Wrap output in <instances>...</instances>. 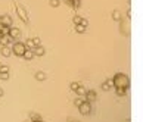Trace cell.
<instances>
[{
    "instance_id": "1",
    "label": "cell",
    "mask_w": 143,
    "mask_h": 122,
    "mask_svg": "<svg viewBox=\"0 0 143 122\" xmlns=\"http://www.w3.org/2000/svg\"><path fill=\"white\" fill-rule=\"evenodd\" d=\"M25 50H27L25 43H19V41H16V43H13V46H12V52L15 53L16 56H24Z\"/></svg>"
},
{
    "instance_id": "2",
    "label": "cell",
    "mask_w": 143,
    "mask_h": 122,
    "mask_svg": "<svg viewBox=\"0 0 143 122\" xmlns=\"http://www.w3.org/2000/svg\"><path fill=\"white\" fill-rule=\"evenodd\" d=\"M80 112L83 113V115H89L90 112H92V106H90V102H87V100H84L83 102V105L81 106H78Z\"/></svg>"
},
{
    "instance_id": "3",
    "label": "cell",
    "mask_w": 143,
    "mask_h": 122,
    "mask_svg": "<svg viewBox=\"0 0 143 122\" xmlns=\"http://www.w3.org/2000/svg\"><path fill=\"white\" fill-rule=\"evenodd\" d=\"M114 81H115L117 85H128V79L124 75H121V74H118V75L115 76Z\"/></svg>"
},
{
    "instance_id": "4",
    "label": "cell",
    "mask_w": 143,
    "mask_h": 122,
    "mask_svg": "<svg viewBox=\"0 0 143 122\" xmlns=\"http://www.w3.org/2000/svg\"><path fill=\"white\" fill-rule=\"evenodd\" d=\"M16 10H18V15H19V18H22V21H24V22H28V15L25 13V10H24V7H22V6L16 4Z\"/></svg>"
},
{
    "instance_id": "5",
    "label": "cell",
    "mask_w": 143,
    "mask_h": 122,
    "mask_svg": "<svg viewBox=\"0 0 143 122\" xmlns=\"http://www.w3.org/2000/svg\"><path fill=\"white\" fill-rule=\"evenodd\" d=\"M12 53H13V52H12V47H10V46H3V47H1V55H3V56L9 58Z\"/></svg>"
},
{
    "instance_id": "6",
    "label": "cell",
    "mask_w": 143,
    "mask_h": 122,
    "mask_svg": "<svg viewBox=\"0 0 143 122\" xmlns=\"http://www.w3.org/2000/svg\"><path fill=\"white\" fill-rule=\"evenodd\" d=\"M84 99H86L87 102H93L96 99V91H93V90H92V91H87L86 96H84Z\"/></svg>"
},
{
    "instance_id": "7",
    "label": "cell",
    "mask_w": 143,
    "mask_h": 122,
    "mask_svg": "<svg viewBox=\"0 0 143 122\" xmlns=\"http://www.w3.org/2000/svg\"><path fill=\"white\" fill-rule=\"evenodd\" d=\"M44 47L43 46H35L34 47V55H37V56H43L44 55Z\"/></svg>"
},
{
    "instance_id": "8",
    "label": "cell",
    "mask_w": 143,
    "mask_h": 122,
    "mask_svg": "<svg viewBox=\"0 0 143 122\" xmlns=\"http://www.w3.org/2000/svg\"><path fill=\"white\" fill-rule=\"evenodd\" d=\"M24 58H25V59H28V61H30V59H32V58H34V50H31V49H27V50H25V53H24Z\"/></svg>"
},
{
    "instance_id": "9",
    "label": "cell",
    "mask_w": 143,
    "mask_h": 122,
    "mask_svg": "<svg viewBox=\"0 0 143 122\" xmlns=\"http://www.w3.org/2000/svg\"><path fill=\"white\" fill-rule=\"evenodd\" d=\"M1 19H3V25H9L10 27V24H12V18L9 15H3L1 16Z\"/></svg>"
},
{
    "instance_id": "10",
    "label": "cell",
    "mask_w": 143,
    "mask_h": 122,
    "mask_svg": "<svg viewBox=\"0 0 143 122\" xmlns=\"http://www.w3.org/2000/svg\"><path fill=\"white\" fill-rule=\"evenodd\" d=\"M19 34H21V31L18 30V28H15V27H10V31H9V35H12V37L15 38V37H18Z\"/></svg>"
},
{
    "instance_id": "11",
    "label": "cell",
    "mask_w": 143,
    "mask_h": 122,
    "mask_svg": "<svg viewBox=\"0 0 143 122\" xmlns=\"http://www.w3.org/2000/svg\"><path fill=\"white\" fill-rule=\"evenodd\" d=\"M44 78H46V74H44L43 71H38V72L35 74V79H37V81H43Z\"/></svg>"
},
{
    "instance_id": "12",
    "label": "cell",
    "mask_w": 143,
    "mask_h": 122,
    "mask_svg": "<svg viewBox=\"0 0 143 122\" xmlns=\"http://www.w3.org/2000/svg\"><path fill=\"white\" fill-rule=\"evenodd\" d=\"M25 46H27V49H31V50H34V47H35V44H34V40H32V38H28V40L25 41Z\"/></svg>"
},
{
    "instance_id": "13",
    "label": "cell",
    "mask_w": 143,
    "mask_h": 122,
    "mask_svg": "<svg viewBox=\"0 0 143 122\" xmlns=\"http://www.w3.org/2000/svg\"><path fill=\"white\" fill-rule=\"evenodd\" d=\"M75 93L78 94L80 97H84V96H86V93H87V90H86V88H84L83 85H80V87H78V90H77Z\"/></svg>"
},
{
    "instance_id": "14",
    "label": "cell",
    "mask_w": 143,
    "mask_h": 122,
    "mask_svg": "<svg viewBox=\"0 0 143 122\" xmlns=\"http://www.w3.org/2000/svg\"><path fill=\"white\" fill-rule=\"evenodd\" d=\"M30 119H31V122H35V121H40L41 119V116L40 115H37V113H30Z\"/></svg>"
},
{
    "instance_id": "15",
    "label": "cell",
    "mask_w": 143,
    "mask_h": 122,
    "mask_svg": "<svg viewBox=\"0 0 143 122\" xmlns=\"http://www.w3.org/2000/svg\"><path fill=\"white\" fill-rule=\"evenodd\" d=\"M75 31L81 34V32H84V31H86V27H84V25H81V24H77V25H75Z\"/></svg>"
},
{
    "instance_id": "16",
    "label": "cell",
    "mask_w": 143,
    "mask_h": 122,
    "mask_svg": "<svg viewBox=\"0 0 143 122\" xmlns=\"http://www.w3.org/2000/svg\"><path fill=\"white\" fill-rule=\"evenodd\" d=\"M84 100H86V99H81V97H77V99L74 100V105H75V106H81Z\"/></svg>"
},
{
    "instance_id": "17",
    "label": "cell",
    "mask_w": 143,
    "mask_h": 122,
    "mask_svg": "<svg viewBox=\"0 0 143 122\" xmlns=\"http://www.w3.org/2000/svg\"><path fill=\"white\" fill-rule=\"evenodd\" d=\"M80 85H81L80 82H71V90H72V91H77Z\"/></svg>"
},
{
    "instance_id": "18",
    "label": "cell",
    "mask_w": 143,
    "mask_h": 122,
    "mask_svg": "<svg viewBox=\"0 0 143 122\" xmlns=\"http://www.w3.org/2000/svg\"><path fill=\"white\" fill-rule=\"evenodd\" d=\"M72 6H74L75 9H78L80 6H81V0H72Z\"/></svg>"
},
{
    "instance_id": "19",
    "label": "cell",
    "mask_w": 143,
    "mask_h": 122,
    "mask_svg": "<svg viewBox=\"0 0 143 122\" xmlns=\"http://www.w3.org/2000/svg\"><path fill=\"white\" fill-rule=\"evenodd\" d=\"M0 78L1 79H7L9 78V72H0Z\"/></svg>"
},
{
    "instance_id": "20",
    "label": "cell",
    "mask_w": 143,
    "mask_h": 122,
    "mask_svg": "<svg viewBox=\"0 0 143 122\" xmlns=\"http://www.w3.org/2000/svg\"><path fill=\"white\" fill-rule=\"evenodd\" d=\"M0 72H9V66H6V65H1V68H0Z\"/></svg>"
},
{
    "instance_id": "21",
    "label": "cell",
    "mask_w": 143,
    "mask_h": 122,
    "mask_svg": "<svg viewBox=\"0 0 143 122\" xmlns=\"http://www.w3.org/2000/svg\"><path fill=\"white\" fill-rule=\"evenodd\" d=\"M81 19H83V18H81V16H78V15L74 16V22H75V24H80V22H81Z\"/></svg>"
},
{
    "instance_id": "22",
    "label": "cell",
    "mask_w": 143,
    "mask_h": 122,
    "mask_svg": "<svg viewBox=\"0 0 143 122\" xmlns=\"http://www.w3.org/2000/svg\"><path fill=\"white\" fill-rule=\"evenodd\" d=\"M32 40H34V44H35V46H41V44H40V38H38V37H34Z\"/></svg>"
},
{
    "instance_id": "23",
    "label": "cell",
    "mask_w": 143,
    "mask_h": 122,
    "mask_svg": "<svg viewBox=\"0 0 143 122\" xmlns=\"http://www.w3.org/2000/svg\"><path fill=\"white\" fill-rule=\"evenodd\" d=\"M58 4H59V0H50V6L55 7V6H58Z\"/></svg>"
},
{
    "instance_id": "24",
    "label": "cell",
    "mask_w": 143,
    "mask_h": 122,
    "mask_svg": "<svg viewBox=\"0 0 143 122\" xmlns=\"http://www.w3.org/2000/svg\"><path fill=\"white\" fill-rule=\"evenodd\" d=\"M80 24H81V25H84V27H87V25H89V21H87V19H84V18H83V19H81V22H80Z\"/></svg>"
},
{
    "instance_id": "25",
    "label": "cell",
    "mask_w": 143,
    "mask_h": 122,
    "mask_svg": "<svg viewBox=\"0 0 143 122\" xmlns=\"http://www.w3.org/2000/svg\"><path fill=\"white\" fill-rule=\"evenodd\" d=\"M118 93L120 94H124V88H118Z\"/></svg>"
},
{
    "instance_id": "26",
    "label": "cell",
    "mask_w": 143,
    "mask_h": 122,
    "mask_svg": "<svg viewBox=\"0 0 143 122\" xmlns=\"http://www.w3.org/2000/svg\"><path fill=\"white\" fill-rule=\"evenodd\" d=\"M1 96H3V90H1V88H0V97H1Z\"/></svg>"
},
{
    "instance_id": "27",
    "label": "cell",
    "mask_w": 143,
    "mask_h": 122,
    "mask_svg": "<svg viewBox=\"0 0 143 122\" xmlns=\"http://www.w3.org/2000/svg\"><path fill=\"white\" fill-rule=\"evenodd\" d=\"M69 122H75V121H71V119H69Z\"/></svg>"
},
{
    "instance_id": "28",
    "label": "cell",
    "mask_w": 143,
    "mask_h": 122,
    "mask_svg": "<svg viewBox=\"0 0 143 122\" xmlns=\"http://www.w3.org/2000/svg\"><path fill=\"white\" fill-rule=\"evenodd\" d=\"M0 68H1V63H0Z\"/></svg>"
}]
</instances>
